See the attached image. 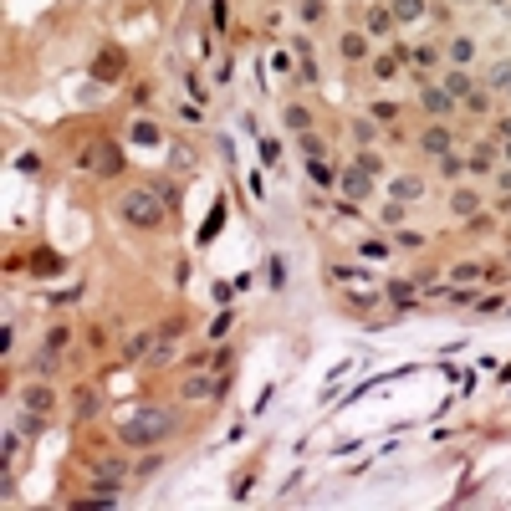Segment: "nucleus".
Masks as SVG:
<instances>
[{
	"mask_svg": "<svg viewBox=\"0 0 511 511\" xmlns=\"http://www.w3.org/2000/svg\"><path fill=\"white\" fill-rule=\"evenodd\" d=\"M307 174H312V179H317V185H333V169H327V164H322V159H307Z\"/></svg>",
	"mask_w": 511,
	"mask_h": 511,
	"instance_id": "obj_27",
	"label": "nucleus"
},
{
	"mask_svg": "<svg viewBox=\"0 0 511 511\" xmlns=\"http://www.w3.org/2000/svg\"><path fill=\"white\" fill-rule=\"evenodd\" d=\"M15 169H21V174H36L41 159H36V154H21V159H15Z\"/></svg>",
	"mask_w": 511,
	"mask_h": 511,
	"instance_id": "obj_32",
	"label": "nucleus"
},
{
	"mask_svg": "<svg viewBox=\"0 0 511 511\" xmlns=\"http://www.w3.org/2000/svg\"><path fill=\"white\" fill-rule=\"evenodd\" d=\"M164 210H169V205H164V200H159V194L148 189V185H143V189H128V194H123V220H128V225H143V230H154V225L164 220Z\"/></svg>",
	"mask_w": 511,
	"mask_h": 511,
	"instance_id": "obj_2",
	"label": "nucleus"
},
{
	"mask_svg": "<svg viewBox=\"0 0 511 511\" xmlns=\"http://www.w3.org/2000/svg\"><path fill=\"white\" fill-rule=\"evenodd\" d=\"M491 154H496V148L481 143V148H475V154L466 159V169H470V174H491Z\"/></svg>",
	"mask_w": 511,
	"mask_h": 511,
	"instance_id": "obj_14",
	"label": "nucleus"
},
{
	"mask_svg": "<svg viewBox=\"0 0 511 511\" xmlns=\"http://www.w3.org/2000/svg\"><path fill=\"white\" fill-rule=\"evenodd\" d=\"M282 118H287V128H292V134H307V123H312V113H307V108H296V103H292V108L282 113Z\"/></svg>",
	"mask_w": 511,
	"mask_h": 511,
	"instance_id": "obj_19",
	"label": "nucleus"
},
{
	"mask_svg": "<svg viewBox=\"0 0 511 511\" xmlns=\"http://www.w3.org/2000/svg\"><path fill=\"white\" fill-rule=\"evenodd\" d=\"M450 210H455L460 220H466V215H475V210H481V200H475L470 189H455V200H450Z\"/></svg>",
	"mask_w": 511,
	"mask_h": 511,
	"instance_id": "obj_13",
	"label": "nucleus"
},
{
	"mask_svg": "<svg viewBox=\"0 0 511 511\" xmlns=\"http://www.w3.org/2000/svg\"><path fill=\"white\" fill-rule=\"evenodd\" d=\"M394 72H399V62H394V57H378V62H373V77H378V82H389Z\"/></svg>",
	"mask_w": 511,
	"mask_h": 511,
	"instance_id": "obj_28",
	"label": "nucleus"
},
{
	"mask_svg": "<svg viewBox=\"0 0 511 511\" xmlns=\"http://www.w3.org/2000/svg\"><path fill=\"white\" fill-rule=\"evenodd\" d=\"M67 343H72V327H67V322H62V327H52V333H46V348H52V353H57V348H67Z\"/></svg>",
	"mask_w": 511,
	"mask_h": 511,
	"instance_id": "obj_25",
	"label": "nucleus"
},
{
	"mask_svg": "<svg viewBox=\"0 0 511 511\" xmlns=\"http://www.w3.org/2000/svg\"><path fill=\"white\" fill-rule=\"evenodd\" d=\"M445 92H450L455 103H466V97L475 92V87H470V72H466V67H450V77H445Z\"/></svg>",
	"mask_w": 511,
	"mask_h": 511,
	"instance_id": "obj_10",
	"label": "nucleus"
},
{
	"mask_svg": "<svg viewBox=\"0 0 511 511\" xmlns=\"http://www.w3.org/2000/svg\"><path fill=\"white\" fill-rule=\"evenodd\" d=\"M496 134H501V138H511V118H501V123H496Z\"/></svg>",
	"mask_w": 511,
	"mask_h": 511,
	"instance_id": "obj_41",
	"label": "nucleus"
},
{
	"mask_svg": "<svg viewBox=\"0 0 511 511\" xmlns=\"http://www.w3.org/2000/svg\"><path fill=\"white\" fill-rule=\"evenodd\" d=\"M491 87H496V92H506V97H511V67H506V62H501L496 72H491Z\"/></svg>",
	"mask_w": 511,
	"mask_h": 511,
	"instance_id": "obj_26",
	"label": "nucleus"
},
{
	"mask_svg": "<svg viewBox=\"0 0 511 511\" xmlns=\"http://www.w3.org/2000/svg\"><path fill=\"white\" fill-rule=\"evenodd\" d=\"M419 103H424V113H450L455 97L445 92V87H435V82H424V87H419Z\"/></svg>",
	"mask_w": 511,
	"mask_h": 511,
	"instance_id": "obj_8",
	"label": "nucleus"
},
{
	"mask_svg": "<svg viewBox=\"0 0 511 511\" xmlns=\"http://www.w3.org/2000/svg\"><path fill=\"white\" fill-rule=\"evenodd\" d=\"M394 21H419V15H424V0H394Z\"/></svg>",
	"mask_w": 511,
	"mask_h": 511,
	"instance_id": "obj_12",
	"label": "nucleus"
},
{
	"mask_svg": "<svg viewBox=\"0 0 511 511\" xmlns=\"http://www.w3.org/2000/svg\"><path fill=\"white\" fill-rule=\"evenodd\" d=\"M148 189H154V194H159V200H164V205H169V210L179 205V189L169 185V179H148Z\"/></svg>",
	"mask_w": 511,
	"mask_h": 511,
	"instance_id": "obj_20",
	"label": "nucleus"
},
{
	"mask_svg": "<svg viewBox=\"0 0 511 511\" xmlns=\"http://www.w3.org/2000/svg\"><path fill=\"white\" fill-rule=\"evenodd\" d=\"M394 245H399V251H415V245H424L415 230H399V236H394Z\"/></svg>",
	"mask_w": 511,
	"mask_h": 511,
	"instance_id": "obj_31",
	"label": "nucleus"
},
{
	"mask_svg": "<svg viewBox=\"0 0 511 511\" xmlns=\"http://www.w3.org/2000/svg\"><path fill=\"white\" fill-rule=\"evenodd\" d=\"M169 430H174V415H169V409H138L134 419H123V440L128 445H143V450H148V445H159Z\"/></svg>",
	"mask_w": 511,
	"mask_h": 511,
	"instance_id": "obj_1",
	"label": "nucleus"
},
{
	"mask_svg": "<svg viewBox=\"0 0 511 511\" xmlns=\"http://www.w3.org/2000/svg\"><path fill=\"white\" fill-rule=\"evenodd\" d=\"M97 169H103V174H118L123 169V154H118V148H103V154H97Z\"/></svg>",
	"mask_w": 511,
	"mask_h": 511,
	"instance_id": "obj_22",
	"label": "nucleus"
},
{
	"mask_svg": "<svg viewBox=\"0 0 511 511\" xmlns=\"http://www.w3.org/2000/svg\"><path fill=\"white\" fill-rule=\"evenodd\" d=\"M496 185H501V194H511V169H501V174H496Z\"/></svg>",
	"mask_w": 511,
	"mask_h": 511,
	"instance_id": "obj_40",
	"label": "nucleus"
},
{
	"mask_svg": "<svg viewBox=\"0 0 511 511\" xmlns=\"http://www.w3.org/2000/svg\"><path fill=\"white\" fill-rule=\"evenodd\" d=\"M389 26H394V15H389L384 6H373V10H368V31H373V36H384Z\"/></svg>",
	"mask_w": 511,
	"mask_h": 511,
	"instance_id": "obj_21",
	"label": "nucleus"
},
{
	"mask_svg": "<svg viewBox=\"0 0 511 511\" xmlns=\"http://www.w3.org/2000/svg\"><path fill=\"white\" fill-rule=\"evenodd\" d=\"M230 378H205V373H194L185 378V399H210V394H225Z\"/></svg>",
	"mask_w": 511,
	"mask_h": 511,
	"instance_id": "obj_5",
	"label": "nucleus"
},
{
	"mask_svg": "<svg viewBox=\"0 0 511 511\" xmlns=\"http://www.w3.org/2000/svg\"><path fill=\"white\" fill-rule=\"evenodd\" d=\"M394 118H399V108H394V103H373V123H394Z\"/></svg>",
	"mask_w": 511,
	"mask_h": 511,
	"instance_id": "obj_29",
	"label": "nucleus"
},
{
	"mask_svg": "<svg viewBox=\"0 0 511 511\" xmlns=\"http://www.w3.org/2000/svg\"><path fill=\"white\" fill-rule=\"evenodd\" d=\"M296 148H302V159H322L327 154V143L317 134H296Z\"/></svg>",
	"mask_w": 511,
	"mask_h": 511,
	"instance_id": "obj_16",
	"label": "nucleus"
},
{
	"mask_svg": "<svg viewBox=\"0 0 511 511\" xmlns=\"http://www.w3.org/2000/svg\"><path fill=\"white\" fill-rule=\"evenodd\" d=\"M486 103H491L486 92H470V97H466V108H470V113H486Z\"/></svg>",
	"mask_w": 511,
	"mask_h": 511,
	"instance_id": "obj_37",
	"label": "nucleus"
},
{
	"mask_svg": "<svg viewBox=\"0 0 511 511\" xmlns=\"http://www.w3.org/2000/svg\"><path fill=\"white\" fill-rule=\"evenodd\" d=\"M404 220V205H384V225H399Z\"/></svg>",
	"mask_w": 511,
	"mask_h": 511,
	"instance_id": "obj_38",
	"label": "nucleus"
},
{
	"mask_svg": "<svg viewBox=\"0 0 511 511\" xmlns=\"http://www.w3.org/2000/svg\"><path fill=\"white\" fill-rule=\"evenodd\" d=\"M338 185H343V194H348V200H368V189H373V174L353 164V169H343V174H338Z\"/></svg>",
	"mask_w": 511,
	"mask_h": 511,
	"instance_id": "obj_3",
	"label": "nucleus"
},
{
	"mask_svg": "<svg viewBox=\"0 0 511 511\" xmlns=\"http://www.w3.org/2000/svg\"><path fill=\"white\" fill-rule=\"evenodd\" d=\"M338 52H343V62H364L368 57V36H364V31H343V36H338Z\"/></svg>",
	"mask_w": 511,
	"mask_h": 511,
	"instance_id": "obj_7",
	"label": "nucleus"
},
{
	"mask_svg": "<svg viewBox=\"0 0 511 511\" xmlns=\"http://www.w3.org/2000/svg\"><path fill=\"white\" fill-rule=\"evenodd\" d=\"M389 296L394 302H409V282H389Z\"/></svg>",
	"mask_w": 511,
	"mask_h": 511,
	"instance_id": "obj_39",
	"label": "nucleus"
},
{
	"mask_svg": "<svg viewBox=\"0 0 511 511\" xmlns=\"http://www.w3.org/2000/svg\"><path fill=\"white\" fill-rule=\"evenodd\" d=\"M389 251H394V245H384V240H364V256H373V261L389 256Z\"/></svg>",
	"mask_w": 511,
	"mask_h": 511,
	"instance_id": "obj_35",
	"label": "nucleus"
},
{
	"mask_svg": "<svg viewBox=\"0 0 511 511\" xmlns=\"http://www.w3.org/2000/svg\"><path fill=\"white\" fill-rule=\"evenodd\" d=\"M470 57H475V41H470V36H455V41H450V62H455V67H466Z\"/></svg>",
	"mask_w": 511,
	"mask_h": 511,
	"instance_id": "obj_15",
	"label": "nucleus"
},
{
	"mask_svg": "<svg viewBox=\"0 0 511 511\" xmlns=\"http://www.w3.org/2000/svg\"><path fill=\"white\" fill-rule=\"evenodd\" d=\"M506 164H511V138H506Z\"/></svg>",
	"mask_w": 511,
	"mask_h": 511,
	"instance_id": "obj_42",
	"label": "nucleus"
},
{
	"mask_svg": "<svg viewBox=\"0 0 511 511\" xmlns=\"http://www.w3.org/2000/svg\"><path fill=\"white\" fill-rule=\"evenodd\" d=\"M225 333H230V312H220V317L210 322V338H225Z\"/></svg>",
	"mask_w": 511,
	"mask_h": 511,
	"instance_id": "obj_36",
	"label": "nucleus"
},
{
	"mask_svg": "<svg viewBox=\"0 0 511 511\" xmlns=\"http://www.w3.org/2000/svg\"><path fill=\"white\" fill-rule=\"evenodd\" d=\"M92 72H97V82H113V77L123 72V52H118V46H108V52L97 57V67H92Z\"/></svg>",
	"mask_w": 511,
	"mask_h": 511,
	"instance_id": "obj_9",
	"label": "nucleus"
},
{
	"mask_svg": "<svg viewBox=\"0 0 511 511\" xmlns=\"http://www.w3.org/2000/svg\"><path fill=\"white\" fill-rule=\"evenodd\" d=\"M358 169H368V174H378V169H384V159H378V154H358Z\"/></svg>",
	"mask_w": 511,
	"mask_h": 511,
	"instance_id": "obj_34",
	"label": "nucleus"
},
{
	"mask_svg": "<svg viewBox=\"0 0 511 511\" xmlns=\"http://www.w3.org/2000/svg\"><path fill=\"white\" fill-rule=\"evenodd\" d=\"M148 348H154V333H134L128 338V358H143Z\"/></svg>",
	"mask_w": 511,
	"mask_h": 511,
	"instance_id": "obj_24",
	"label": "nucleus"
},
{
	"mask_svg": "<svg viewBox=\"0 0 511 511\" xmlns=\"http://www.w3.org/2000/svg\"><path fill=\"white\" fill-rule=\"evenodd\" d=\"M97 409H103V394H97L92 384H77V389H72V415H77V419H92Z\"/></svg>",
	"mask_w": 511,
	"mask_h": 511,
	"instance_id": "obj_4",
	"label": "nucleus"
},
{
	"mask_svg": "<svg viewBox=\"0 0 511 511\" xmlns=\"http://www.w3.org/2000/svg\"><path fill=\"white\" fill-rule=\"evenodd\" d=\"M21 404L31 409V415H46V409L57 404V394L46 389V384H26V389H21Z\"/></svg>",
	"mask_w": 511,
	"mask_h": 511,
	"instance_id": "obj_6",
	"label": "nucleus"
},
{
	"mask_svg": "<svg viewBox=\"0 0 511 511\" xmlns=\"http://www.w3.org/2000/svg\"><path fill=\"white\" fill-rule=\"evenodd\" d=\"M450 276H455L460 287H466V282H481V276H486V266H481V261H460V266H455Z\"/></svg>",
	"mask_w": 511,
	"mask_h": 511,
	"instance_id": "obj_18",
	"label": "nucleus"
},
{
	"mask_svg": "<svg viewBox=\"0 0 511 511\" xmlns=\"http://www.w3.org/2000/svg\"><path fill=\"white\" fill-rule=\"evenodd\" d=\"M424 154L445 159V154H450V134H445V128H430V134H424Z\"/></svg>",
	"mask_w": 511,
	"mask_h": 511,
	"instance_id": "obj_11",
	"label": "nucleus"
},
{
	"mask_svg": "<svg viewBox=\"0 0 511 511\" xmlns=\"http://www.w3.org/2000/svg\"><path fill=\"white\" fill-rule=\"evenodd\" d=\"M440 174L445 179H460V174H466V159H460V154H445L440 159Z\"/></svg>",
	"mask_w": 511,
	"mask_h": 511,
	"instance_id": "obj_23",
	"label": "nucleus"
},
{
	"mask_svg": "<svg viewBox=\"0 0 511 511\" xmlns=\"http://www.w3.org/2000/svg\"><path fill=\"white\" fill-rule=\"evenodd\" d=\"M353 138H358V143H364V148H368V143L378 138V128H373V123H353Z\"/></svg>",
	"mask_w": 511,
	"mask_h": 511,
	"instance_id": "obj_30",
	"label": "nucleus"
},
{
	"mask_svg": "<svg viewBox=\"0 0 511 511\" xmlns=\"http://www.w3.org/2000/svg\"><path fill=\"white\" fill-rule=\"evenodd\" d=\"M317 15H322V0H302V21L312 26V21H317Z\"/></svg>",
	"mask_w": 511,
	"mask_h": 511,
	"instance_id": "obj_33",
	"label": "nucleus"
},
{
	"mask_svg": "<svg viewBox=\"0 0 511 511\" xmlns=\"http://www.w3.org/2000/svg\"><path fill=\"white\" fill-rule=\"evenodd\" d=\"M394 200H419V194H424V185H419V179H394Z\"/></svg>",
	"mask_w": 511,
	"mask_h": 511,
	"instance_id": "obj_17",
	"label": "nucleus"
}]
</instances>
